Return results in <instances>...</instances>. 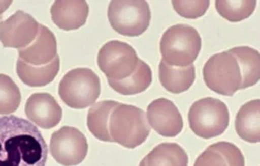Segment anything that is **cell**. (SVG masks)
I'll list each match as a JSON object with an SVG mask.
<instances>
[{
	"label": "cell",
	"instance_id": "obj_1",
	"mask_svg": "<svg viewBox=\"0 0 260 166\" xmlns=\"http://www.w3.org/2000/svg\"><path fill=\"white\" fill-rule=\"evenodd\" d=\"M48 146L31 121L0 116V166H46Z\"/></svg>",
	"mask_w": 260,
	"mask_h": 166
},
{
	"label": "cell",
	"instance_id": "obj_2",
	"mask_svg": "<svg viewBox=\"0 0 260 166\" xmlns=\"http://www.w3.org/2000/svg\"><path fill=\"white\" fill-rule=\"evenodd\" d=\"M108 132L111 142L134 149L146 141L150 126L142 109L118 102L110 113Z\"/></svg>",
	"mask_w": 260,
	"mask_h": 166
},
{
	"label": "cell",
	"instance_id": "obj_3",
	"mask_svg": "<svg viewBox=\"0 0 260 166\" xmlns=\"http://www.w3.org/2000/svg\"><path fill=\"white\" fill-rule=\"evenodd\" d=\"M201 49V38L191 25L180 23L170 26L161 36L159 50L162 60L178 67L191 65Z\"/></svg>",
	"mask_w": 260,
	"mask_h": 166
},
{
	"label": "cell",
	"instance_id": "obj_4",
	"mask_svg": "<svg viewBox=\"0 0 260 166\" xmlns=\"http://www.w3.org/2000/svg\"><path fill=\"white\" fill-rule=\"evenodd\" d=\"M58 93L67 106L83 109L95 103L101 93V80L89 68H74L62 77Z\"/></svg>",
	"mask_w": 260,
	"mask_h": 166
},
{
	"label": "cell",
	"instance_id": "obj_5",
	"mask_svg": "<svg viewBox=\"0 0 260 166\" xmlns=\"http://www.w3.org/2000/svg\"><path fill=\"white\" fill-rule=\"evenodd\" d=\"M191 130L203 139L220 135L229 126L230 113L226 105L211 97L195 101L188 112Z\"/></svg>",
	"mask_w": 260,
	"mask_h": 166
},
{
	"label": "cell",
	"instance_id": "obj_6",
	"mask_svg": "<svg viewBox=\"0 0 260 166\" xmlns=\"http://www.w3.org/2000/svg\"><path fill=\"white\" fill-rule=\"evenodd\" d=\"M202 73L205 85L217 94L233 96L241 88L240 65L230 51L219 52L209 57L203 66Z\"/></svg>",
	"mask_w": 260,
	"mask_h": 166
},
{
	"label": "cell",
	"instance_id": "obj_7",
	"mask_svg": "<svg viewBox=\"0 0 260 166\" xmlns=\"http://www.w3.org/2000/svg\"><path fill=\"white\" fill-rule=\"evenodd\" d=\"M150 17L151 13L146 1H111L108 7L109 22L122 36H140L148 27Z\"/></svg>",
	"mask_w": 260,
	"mask_h": 166
},
{
	"label": "cell",
	"instance_id": "obj_8",
	"mask_svg": "<svg viewBox=\"0 0 260 166\" xmlns=\"http://www.w3.org/2000/svg\"><path fill=\"white\" fill-rule=\"evenodd\" d=\"M96 61L100 69L108 78L120 80L134 72L139 58L129 44L113 40L103 45Z\"/></svg>",
	"mask_w": 260,
	"mask_h": 166
},
{
	"label": "cell",
	"instance_id": "obj_9",
	"mask_svg": "<svg viewBox=\"0 0 260 166\" xmlns=\"http://www.w3.org/2000/svg\"><path fill=\"white\" fill-rule=\"evenodd\" d=\"M87 150L86 137L75 127L63 126L51 135L50 153L63 166L78 165L86 157Z\"/></svg>",
	"mask_w": 260,
	"mask_h": 166
},
{
	"label": "cell",
	"instance_id": "obj_10",
	"mask_svg": "<svg viewBox=\"0 0 260 166\" xmlns=\"http://www.w3.org/2000/svg\"><path fill=\"white\" fill-rule=\"evenodd\" d=\"M40 23L28 13L17 10L0 24V42L5 48L22 49L37 37Z\"/></svg>",
	"mask_w": 260,
	"mask_h": 166
},
{
	"label": "cell",
	"instance_id": "obj_11",
	"mask_svg": "<svg viewBox=\"0 0 260 166\" xmlns=\"http://www.w3.org/2000/svg\"><path fill=\"white\" fill-rule=\"evenodd\" d=\"M146 116L149 126L162 136H176L183 129L182 115L169 99L159 98L152 101L147 107Z\"/></svg>",
	"mask_w": 260,
	"mask_h": 166
},
{
	"label": "cell",
	"instance_id": "obj_12",
	"mask_svg": "<svg viewBox=\"0 0 260 166\" xmlns=\"http://www.w3.org/2000/svg\"><path fill=\"white\" fill-rule=\"evenodd\" d=\"M26 117L44 129L55 127L62 118V108L55 98L48 93H35L25 103Z\"/></svg>",
	"mask_w": 260,
	"mask_h": 166
},
{
	"label": "cell",
	"instance_id": "obj_13",
	"mask_svg": "<svg viewBox=\"0 0 260 166\" xmlns=\"http://www.w3.org/2000/svg\"><path fill=\"white\" fill-rule=\"evenodd\" d=\"M19 59L31 65H45L54 60L57 54V42L47 26L40 24L36 39L26 47L18 50Z\"/></svg>",
	"mask_w": 260,
	"mask_h": 166
},
{
	"label": "cell",
	"instance_id": "obj_14",
	"mask_svg": "<svg viewBox=\"0 0 260 166\" xmlns=\"http://www.w3.org/2000/svg\"><path fill=\"white\" fill-rule=\"evenodd\" d=\"M88 11L86 1H55L51 6V17L59 29L72 31L85 23Z\"/></svg>",
	"mask_w": 260,
	"mask_h": 166
},
{
	"label": "cell",
	"instance_id": "obj_15",
	"mask_svg": "<svg viewBox=\"0 0 260 166\" xmlns=\"http://www.w3.org/2000/svg\"><path fill=\"white\" fill-rule=\"evenodd\" d=\"M194 166H245V159L236 145L218 142L207 147L198 156Z\"/></svg>",
	"mask_w": 260,
	"mask_h": 166
},
{
	"label": "cell",
	"instance_id": "obj_16",
	"mask_svg": "<svg viewBox=\"0 0 260 166\" xmlns=\"http://www.w3.org/2000/svg\"><path fill=\"white\" fill-rule=\"evenodd\" d=\"M235 128L242 140L248 143H260V99L241 106L236 115Z\"/></svg>",
	"mask_w": 260,
	"mask_h": 166
},
{
	"label": "cell",
	"instance_id": "obj_17",
	"mask_svg": "<svg viewBox=\"0 0 260 166\" xmlns=\"http://www.w3.org/2000/svg\"><path fill=\"white\" fill-rule=\"evenodd\" d=\"M158 78L161 86L173 94H180L190 89L195 80V67L193 64L178 67L168 64L162 59L158 65Z\"/></svg>",
	"mask_w": 260,
	"mask_h": 166
},
{
	"label": "cell",
	"instance_id": "obj_18",
	"mask_svg": "<svg viewBox=\"0 0 260 166\" xmlns=\"http://www.w3.org/2000/svg\"><path fill=\"white\" fill-rule=\"evenodd\" d=\"M60 69V58L57 56L45 65H31L18 58L16 72L19 79L28 87H44L54 80Z\"/></svg>",
	"mask_w": 260,
	"mask_h": 166
},
{
	"label": "cell",
	"instance_id": "obj_19",
	"mask_svg": "<svg viewBox=\"0 0 260 166\" xmlns=\"http://www.w3.org/2000/svg\"><path fill=\"white\" fill-rule=\"evenodd\" d=\"M139 166H188V155L176 143H161L141 160Z\"/></svg>",
	"mask_w": 260,
	"mask_h": 166
},
{
	"label": "cell",
	"instance_id": "obj_20",
	"mask_svg": "<svg viewBox=\"0 0 260 166\" xmlns=\"http://www.w3.org/2000/svg\"><path fill=\"white\" fill-rule=\"evenodd\" d=\"M238 60L242 75V89L256 85L260 80V52L256 49L241 46L229 50Z\"/></svg>",
	"mask_w": 260,
	"mask_h": 166
},
{
	"label": "cell",
	"instance_id": "obj_21",
	"mask_svg": "<svg viewBox=\"0 0 260 166\" xmlns=\"http://www.w3.org/2000/svg\"><path fill=\"white\" fill-rule=\"evenodd\" d=\"M152 72L148 64L139 59L138 64L134 72L120 80H114L108 78L110 87L122 95H136L144 92L151 84Z\"/></svg>",
	"mask_w": 260,
	"mask_h": 166
},
{
	"label": "cell",
	"instance_id": "obj_22",
	"mask_svg": "<svg viewBox=\"0 0 260 166\" xmlns=\"http://www.w3.org/2000/svg\"><path fill=\"white\" fill-rule=\"evenodd\" d=\"M118 104L107 100L95 103L87 113V128L94 137L103 142H111L108 132V120L111 111Z\"/></svg>",
	"mask_w": 260,
	"mask_h": 166
},
{
	"label": "cell",
	"instance_id": "obj_23",
	"mask_svg": "<svg viewBox=\"0 0 260 166\" xmlns=\"http://www.w3.org/2000/svg\"><path fill=\"white\" fill-rule=\"evenodd\" d=\"M256 1H223L216 0L215 8L217 12L229 21L237 22L249 17L255 10Z\"/></svg>",
	"mask_w": 260,
	"mask_h": 166
},
{
	"label": "cell",
	"instance_id": "obj_24",
	"mask_svg": "<svg viewBox=\"0 0 260 166\" xmlns=\"http://www.w3.org/2000/svg\"><path fill=\"white\" fill-rule=\"evenodd\" d=\"M21 95L19 88L6 74L0 73V114L13 113L20 104Z\"/></svg>",
	"mask_w": 260,
	"mask_h": 166
},
{
	"label": "cell",
	"instance_id": "obj_25",
	"mask_svg": "<svg viewBox=\"0 0 260 166\" xmlns=\"http://www.w3.org/2000/svg\"><path fill=\"white\" fill-rule=\"evenodd\" d=\"M208 0H200V1H172V5L175 9V11L186 18H197L202 16L208 6H209Z\"/></svg>",
	"mask_w": 260,
	"mask_h": 166
},
{
	"label": "cell",
	"instance_id": "obj_26",
	"mask_svg": "<svg viewBox=\"0 0 260 166\" xmlns=\"http://www.w3.org/2000/svg\"><path fill=\"white\" fill-rule=\"evenodd\" d=\"M12 1H0V16H2L3 12L11 5Z\"/></svg>",
	"mask_w": 260,
	"mask_h": 166
},
{
	"label": "cell",
	"instance_id": "obj_27",
	"mask_svg": "<svg viewBox=\"0 0 260 166\" xmlns=\"http://www.w3.org/2000/svg\"><path fill=\"white\" fill-rule=\"evenodd\" d=\"M1 22H2V16H0V24H1Z\"/></svg>",
	"mask_w": 260,
	"mask_h": 166
}]
</instances>
